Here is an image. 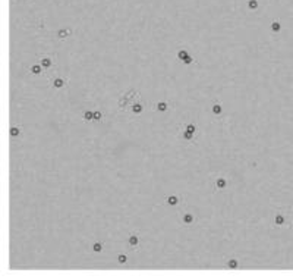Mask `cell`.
<instances>
[{"instance_id": "cell-1", "label": "cell", "mask_w": 293, "mask_h": 279, "mask_svg": "<svg viewBox=\"0 0 293 279\" xmlns=\"http://www.w3.org/2000/svg\"><path fill=\"white\" fill-rule=\"evenodd\" d=\"M137 99H139V93L137 90H129L126 94L123 97H120L119 100V110H125L128 104H133L135 102H137Z\"/></svg>"}, {"instance_id": "cell-2", "label": "cell", "mask_w": 293, "mask_h": 279, "mask_svg": "<svg viewBox=\"0 0 293 279\" xmlns=\"http://www.w3.org/2000/svg\"><path fill=\"white\" fill-rule=\"evenodd\" d=\"M49 82H50V85H51L53 88H56V90H63V88H66V85H67V78H65V77H62V75H54V77H51V78L49 79Z\"/></svg>"}, {"instance_id": "cell-3", "label": "cell", "mask_w": 293, "mask_h": 279, "mask_svg": "<svg viewBox=\"0 0 293 279\" xmlns=\"http://www.w3.org/2000/svg\"><path fill=\"white\" fill-rule=\"evenodd\" d=\"M128 245L130 247V250H138L141 245V237L138 235V232H132L128 237Z\"/></svg>"}, {"instance_id": "cell-4", "label": "cell", "mask_w": 293, "mask_h": 279, "mask_svg": "<svg viewBox=\"0 0 293 279\" xmlns=\"http://www.w3.org/2000/svg\"><path fill=\"white\" fill-rule=\"evenodd\" d=\"M287 215L284 213V212H281V210H279V212H276V215H274V226L276 228H283V226H286L287 225Z\"/></svg>"}, {"instance_id": "cell-5", "label": "cell", "mask_w": 293, "mask_h": 279, "mask_svg": "<svg viewBox=\"0 0 293 279\" xmlns=\"http://www.w3.org/2000/svg\"><path fill=\"white\" fill-rule=\"evenodd\" d=\"M38 63L43 66V69H46V71H49V69H51V68L56 65V60H54L51 56H49V55H43V56L40 57Z\"/></svg>"}, {"instance_id": "cell-6", "label": "cell", "mask_w": 293, "mask_h": 279, "mask_svg": "<svg viewBox=\"0 0 293 279\" xmlns=\"http://www.w3.org/2000/svg\"><path fill=\"white\" fill-rule=\"evenodd\" d=\"M180 222H182L185 226L194 225V223H195V216H194V213H191V212H183L182 215H180Z\"/></svg>"}, {"instance_id": "cell-7", "label": "cell", "mask_w": 293, "mask_h": 279, "mask_svg": "<svg viewBox=\"0 0 293 279\" xmlns=\"http://www.w3.org/2000/svg\"><path fill=\"white\" fill-rule=\"evenodd\" d=\"M227 179L226 178H223V176H218V178H215V181H214V188L215 190H218V191H221V190H224L227 187Z\"/></svg>"}, {"instance_id": "cell-8", "label": "cell", "mask_w": 293, "mask_h": 279, "mask_svg": "<svg viewBox=\"0 0 293 279\" xmlns=\"http://www.w3.org/2000/svg\"><path fill=\"white\" fill-rule=\"evenodd\" d=\"M130 110H132L133 115H141V113L144 112V104H142L141 102H135V103L130 106Z\"/></svg>"}, {"instance_id": "cell-9", "label": "cell", "mask_w": 293, "mask_h": 279, "mask_svg": "<svg viewBox=\"0 0 293 279\" xmlns=\"http://www.w3.org/2000/svg\"><path fill=\"white\" fill-rule=\"evenodd\" d=\"M28 71H30L32 75H41V74H43V66H41L40 63H32V65L30 66Z\"/></svg>"}, {"instance_id": "cell-10", "label": "cell", "mask_w": 293, "mask_h": 279, "mask_svg": "<svg viewBox=\"0 0 293 279\" xmlns=\"http://www.w3.org/2000/svg\"><path fill=\"white\" fill-rule=\"evenodd\" d=\"M182 131H189V132H192V134H195L196 132V125L194 124V122H183V125H182Z\"/></svg>"}, {"instance_id": "cell-11", "label": "cell", "mask_w": 293, "mask_h": 279, "mask_svg": "<svg viewBox=\"0 0 293 279\" xmlns=\"http://www.w3.org/2000/svg\"><path fill=\"white\" fill-rule=\"evenodd\" d=\"M166 203H167L169 206H177V204L180 203V197L172 194V195H169V197L166 198Z\"/></svg>"}, {"instance_id": "cell-12", "label": "cell", "mask_w": 293, "mask_h": 279, "mask_svg": "<svg viewBox=\"0 0 293 279\" xmlns=\"http://www.w3.org/2000/svg\"><path fill=\"white\" fill-rule=\"evenodd\" d=\"M170 109V104L167 102H159L155 104V110L157 112H167Z\"/></svg>"}, {"instance_id": "cell-13", "label": "cell", "mask_w": 293, "mask_h": 279, "mask_svg": "<svg viewBox=\"0 0 293 279\" xmlns=\"http://www.w3.org/2000/svg\"><path fill=\"white\" fill-rule=\"evenodd\" d=\"M211 112H213V115H215V116H220L221 113H223V106L218 103V102H215L214 104H213V107H211Z\"/></svg>"}, {"instance_id": "cell-14", "label": "cell", "mask_w": 293, "mask_h": 279, "mask_svg": "<svg viewBox=\"0 0 293 279\" xmlns=\"http://www.w3.org/2000/svg\"><path fill=\"white\" fill-rule=\"evenodd\" d=\"M82 118L85 122H93L94 121V110H85Z\"/></svg>"}, {"instance_id": "cell-15", "label": "cell", "mask_w": 293, "mask_h": 279, "mask_svg": "<svg viewBox=\"0 0 293 279\" xmlns=\"http://www.w3.org/2000/svg\"><path fill=\"white\" fill-rule=\"evenodd\" d=\"M69 34H72V30H65V28H62V30L57 31V38H59V40H65Z\"/></svg>"}, {"instance_id": "cell-16", "label": "cell", "mask_w": 293, "mask_h": 279, "mask_svg": "<svg viewBox=\"0 0 293 279\" xmlns=\"http://www.w3.org/2000/svg\"><path fill=\"white\" fill-rule=\"evenodd\" d=\"M21 132H22V128H21V126H12V128L9 129V134H10V137H12V138L19 137V135H21Z\"/></svg>"}, {"instance_id": "cell-17", "label": "cell", "mask_w": 293, "mask_h": 279, "mask_svg": "<svg viewBox=\"0 0 293 279\" xmlns=\"http://www.w3.org/2000/svg\"><path fill=\"white\" fill-rule=\"evenodd\" d=\"M226 267H227V269H237V267H239V260H237V259H229Z\"/></svg>"}, {"instance_id": "cell-18", "label": "cell", "mask_w": 293, "mask_h": 279, "mask_svg": "<svg viewBox=\"0 0 293 279\" xmlns=\"http://www.w3.org/2000/svg\"><path fill=\"white\" fill-rule=\"evenodd\" d=\"M180 137H182V138L185 140V141H192V140H194V137H195V134H192V132H189V131H182Z\"/></svg>"}, {"instance_id": "cell-19", "label": "cell", "mask_w": 293, "mask_h": 279, "mask_svg": "<svg viewBox=\"0 0 293 279\" xmlns=\"http://www.w3.org/2000/svg\"><path fill=\"white\" fill-rule=\"evenodd\" d=\"M188 56H189V53H188L185 49H180V50L177 52V59H179V60H185Z\"/></svg>"}, {"instance_id": "cell-20", "label": "cell", "mask_w": 293, "mask_h": 279, "mask_svg": "<svg viewBox=\"0 0 293 279\" xmlns=\"http://www.w3.org/2000/svg\"><path fill=\"white\" fill-rule=\"evenodd\" d=\"M280 30H281L280 22H279V21H273V22H271V31H273V32H280Z\"/></svg>"}, {"instance_id": "cell-21", "label": "cell", "mask_w": 293, "mask_h": 279, "mask_svg": "<svg viewBox=\"0 0 293 279\" xmlns=\"http://www.w3.org/2000/svg\"><path fill=\"white\" fill-rule=\"evenodd\" d=\"M93 251H94V253H101V251H103V242H100V241L94 242V244H93Z\"/></svg>"}, {"instance_id": "cell-22", "label": "cell", "mask_w": 293, "mask_h": 279, "mask_svg": "<svg viewBox=\"0 0 293 279\" xmlns=\"http://www.w3.org/2000/svg\"><path fill=\"white\" fill-rule=\"evenodd\" d=\"M248 8L251 10H257L258 9V0H248Z\"/></svg>"}, {"instance_id": "cell-23", "label": "cell", "mask_w": 293, "mask_h": 279, "mask_svg": "<svg viewBox=\"0 0 293 279\" xmlns=\"http://www.w3.org/2000/svg\"><path fill=\"white\" fill-rule=\"evenodd\" d=\"M103 121V113L100 110H94V122H101Z\"/></svg>"}, {"instance_id": "cell-24", "label": "cell", "mask_w": 293, "mask_h": 279, "mask_svg": "<svg viewBox=\"0 0 293 279\" xmlns=\"http://www.w3.org/2000/svg\"><path fill=\"white\" fill-rule=\"evenodd\" d=\"M117 262H119L120 264H125V263L128 262V257H126V254H119V256H117Z\"/></svg>"}, {"instance_id": "cell-25", "label": "cell", "mask_w": 293, "mask_h": 279, "mask_svg": "<svg viewBox=\"0 0 293 279\" xmlns=\"http://www.w3.org/2000/svg\"><path fill=\"white\" fill-rule=\"evenodd\" d=\"M182 62H183V63H185V65H192V63H194V62H195V59H194V57H192V56H191V55H189V56H188V57H186V59H185V60H182Z\"/></svg>"}]
</instances>
